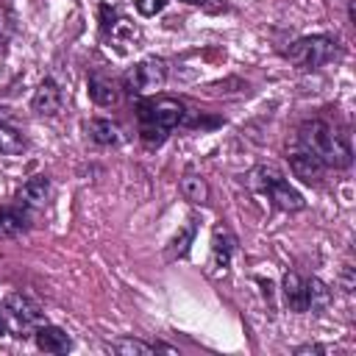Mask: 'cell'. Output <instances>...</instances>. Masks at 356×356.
<instances>
[{
	"mask_svg": "<svg viewBox=\"0 0 356 356\" xmlns=\"http://www.w3.org/2000/svg\"><path fill=\"white\" fill-rule=\"evenodd\" d=\"M250 186L261 195H270V200L284 211H300L306 206L303 195L286 184V178L275 167H256L250 172Z\"/></svg>",
	"mask_w": 356,
	"mask_h": 356,
	"instance_id": "3",
	"label": "cell"
},
{
	"mask_svg": "<svg viewBox=\"0 0 356 356\" xmlns=\"http://www.w3.org/2000/svg\"><path fill=\"white\" fill-rule=\"evenodd\" d=\"M298 142L303 145V150L314 153L325 167H348L350 164V147L342 139V134H337L328 122L323 120H309L300 125L298 131Z\"/></svg>",
	"mask_w": 356,
	"mask_h": 356,
	"instance_id": "1",
	"label": "cell"
},
{
	"mask_svg": "<svg viewBox=\"0 0 356 356\" xmlns=\"http://www.w3.org/2000/svg\"><path fill=\"white\" fill-rule=\"evenodd\" d=\"M306 295H309V309H312V312H323V309L331 303V289H328L320 278L306 281Z\"/></svg>",
	"mask_w": 356,
	"mask_h": 356,
	"instance_id": "18",
	"label": "cell"
},
{
	"mask_svg": "<svg viewBox=\"0 0 356 356\" xmlns=\"http://www.w3.org/2000/svg\"><path fill=\"white\" fill-rule=\"evenodd\" d=\"M22 150H25L22 134H19L17 128L0 122V153H3V156H19Z\"/></svg>",
	"mask_w": 356,
	"mask_h": 356,
	"instance_id": "16",
	"label": "cell"
},
{
	"mask_svg": "<svg viewBox=\"0 0 356 356\" xmlns=\"http://www.w3.org/2000/svg\"><path fill=\"white\" fill-rule=\"evenodd\" d=\"M164 6H167V0H136V11H139L142 17H153V14H159Z\"/></svg>",
	"mask_w": 356,
	"mask_h": 356,
	"instance_id": "20",
	"label": "cell"
},
{
	"mask_svg": "<svg viewBox=\"0 0 356 356\" xmlns=\"http://www.w3.org/2000/svg\"><path fill=\"white\" fill-rule=\"evenodd\" d=\"M289 170H292L295 178H300L303 184H317V181L323 178L325 164H323L314 153H309V150H298V153L289 156Z\"/></svg>",
	"mask_w": 356,
	"mask_h": 356,
	"instance_id": "7",
	"label": "cell"
},
{
	"mask_svg": "<svg viewBox=\"0 0 356 356\" xmlns=\"http://www.w3.org/2000/svg\"><path fill=\"white\" fill-rule=\"evenodd\" d=\"M6 334V323H3V317H0V337Z\"/></svg>",
	"mask_w": 356,
	"mask_h": 356,
	"instance_id": "24",
	"label": "cell"
},
{
	"mask_svg": "<svg viewBox=\"0 0 356 356\" xmlns=\"http://www.w3.org/2000/svg\"><path fill=\"white\" fill-rule=\"evenodd\" d=\"M47 197H50V181H47L44 175L31 178V181L19 189V195H17V200H19L22 206H31V209H42V206L47 203Z\"/></svg>",
	"mask_w": 356,
	"mask_h": 356,
	"instance_id": "11",
	"label": "cell"
},
{
	"mask_svg": "<svg viewBox=\"0 0 356 356\" xmlns=\"http://www.w3.org/2000/svg\"><path fill=\"white\" fill-rule=\"evenodd\" d=\"M184 103L175 97H159L139 103V134L147 145H161L167 134L184 122Z\"/></svg>",
	"mask_w": 356,
	"mask_h": 356,
	"instance_id": "2",
	"label": "cell"
},
{
	"mask_svg": "<svg viewBox=\"0 0 356 356\" xmlns=\"http://www.w3.org/2000/svg\"><path fill=\"white\" fill-rule=\"evenodd\" d=\"M89 134L97 145H106V147H114L122 142V128L111 120H92L89 122Z\"/></svg>",
	"mask_w": 356,
	"mask_h": 356,
	"instance_id": "13",
	"label": "cell"
},
{
	"mask_svg": "<svg viewBox=\"0 0 356 356\" xmlns=\"http://www.w3.org/2000/svg\"><path fill=\"white\" fill-rule=\"evenodd\" d=\"M284 300L292 312H309V295H306V281L298 273L284 275Z\"/></svg>",
	"mask_w": 356,
	"mask_h": 356,
	"instance_id": "10",
	"label": "cell"
},
{
	"mask_svg": "<svg viewBox=\"0 0 356 356\" xmlns=\"http://www.w3.org/2000/svg\"><path fill=\"white\" fill-rule=\"evenodd\" d=\"M111 350H117V353H122V356H134V353H139V356H153V353H156L153 345L139 342V339H120V342L111 345Z\"/></svg>",
	"mask_w": 356,
	"mask_h": 356,
	"instance_id": "19",
	"label": "cell"
},
{
	"mask_svg": "<svg viewBox=\"0 0 356 356\" xmlns=\"http://www.w3.org/2000/svg\"><path fill=\"white\" fill-rule=\"evenodd\" d=\"M8 114H11V111H8L6 106H0V122H6V120H8Z\"/></svg>",
	"mask_w": 356,
	"mask_h": 356,
	"instance_id": "23",
	"label": "cell"
},
{
	"mask_svg": "<svg viewBox=\"0 0 356 356\" xmlns=\"http://www.w3.org/2000/svg\"><path fill=\"white\" fill-rule=\"evenodd\" d=\"M164 78H167L164 61L161 58H145L125 72V89L131 95H150L159 86H164Z\"/></svg>",
	"mask_w": 356,
	"mask_h": 356,
	"instance_id": "6",
	"label": "cell"
},
{
	"mask_svg": "<svg viewBox=\"0 0 356 356\" xmlns=\"http://www.w3.org/2000/svg\"><path fill=\"white\" fill-rule=\"evenodd\" d=\"M192 236H195V228L189 225V228H186V231H184V234H181V236L172 242V245H175V248H172V256H184V253L189 250V242H192Z\"/></svg>",
	"mask_w": 356,
	"mask_h": 356,
	"instance_id": "21",
	"label": "cell"
},
{
	"mask_svg": "<svg viewBox=\"0 0 356 356\" xmlns=\"http://www.w3.org/2000/svg\"><path fill=\"white\" fill-rule=\"evenodd\" d=\"M3 323L6 328H11L14 337H31L36 331V325H42V314H39V306L25 298V295H8L6 303H3Z\"/></svg>",
	"mask_w": 356,
	"mask_h": 356,
	"instance_id": "5",
	"label": "cell"
},
{
	"mask_svg": "<svg viewBox=\"0 0 356 356\" xmlns=\"http://www.w3.org/2000/svg\"><path fill=\"white\" fill-rule=\"evenodd\" d=\"M334 56H337V42H334L331 36H323V33H317V36H303V39H298V42L286 50V58H289L292 64H298L300 70H317V67L328 64Z\"/></svg>",
	"mask_w": 356,
	"mask_h": 356,
	"instance_id": "4",
	"label": "cell"
},
{
	"mask_svg": "<svg viewBox=\"0 0 356 356\" xmlns=\"http://www.w3.org/2000/svg\"><path fill=\"white\" fill-rule=\"evenodd\" d=\"M89 97H92L97 106H114L120 95H117V86H114L108 78L92 75V78H89Z\"/></svg>",
	"mask_w": 356,
	"mask_h": 356,
	"instance_id": "15",
	"label": "cell"
},
{
	"mask_svg": "<svg viewBox=\"0 0 356 356\" xmlns=\"http://www.w3.org/2000/svg\"><path fill=\"white\" fill-rule=\"evenodd\" d=\"M181 192H184V197L192 200V203H203V200L209 197L206 181H203L200 175H195V172H186V175L181 178Z\"/></svg>",
	"mask_w": 356,
	"mask_h": 356,
	"instance_id": "17",
	"label": "cell"
},
{
	"mask_svg": "<svg viewBox=\"0 0 356 356\" xmlns=\"http://www.w3.org/2000/svg\"><path fill=\"white\" fill-rule=\"evenodd\" d=\"M234 245H236V239H234L228 231H222V228H217V231H214V245H211V267H214L217 273L228 267L231 253H234Z\"/></svg>",
	"mask_w": 356,
	"mask_h": 356,
	"instance_id": "12",
	"label": "cell"
},
{
	"mask_svg": "<svg viewBox=\"0 0 356 356\" xmlns=\"http://www.w3.org/2000/svg\"><path fill=\"white\" fill-rule=\"evenodd\" d=\"M33 111L36 114H58L61 111V89L53 78H44L33 92Z\"/></svg>",
	"mask_w": 356,
	"mask_h": 356,
	"instance_id": "9",
	"label": "cell"
},
{
	"mask_svg": "<svg viewBox=\"0 0 356 356\" xmlns=\"http://www.w3.org/2000/svg\"><path fill=\"white\" fill-rule=\"evenodd\" d=\"M33 342H36V348L44 350V353H67V350L72 348V339H70L67 331L58 328V325H36Z\"/></svg>",
	"mask_w": 356,
	"mask_h": 356,
	"instance_id": "8",
	"label": "cell"
},
{
	"mask_svg": "<svg viewBox=\"0 0 356 356\" xmlns=\"http://www.w3.org/2000/svg\"><path fill=\"white\" fill-rule=\"evenodd\" d=\"M28 228V217L19 209H0V239H14Z\"/></svg>",
	"mask_w": 356,
	"mask_h": 356,
	"instance_id": "14",
	"label": "cell"
},
{
	"mask_svg": "<svg viewBox=\"0 0 356 356\" xmlns=\"http://www.w3.org/2000/svg\"><path fill=\"white\" fill-rule=\"evenodd\" d=\"M186 3H192V6H214V0H186Z\"/></svg>",
	"mask_w": 356,
	"mask_h": 356,
	"instance_id": "22",
	"label": "cell"
}]
</instances>
